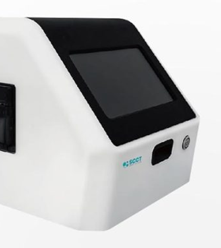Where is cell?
Listing matches in <instances>:
<instances>
[{
  "instance_id": "obj_1",
  "label": "cell",
  "mask_w": 221,
  "mask_h": 248,
  "mask_svg": "<svg viewBox=\"0 0 221 248\" xmlns=\"http://www.w3.org/2000/svg\"><path fill=\"white\" fill-rule=\"evenodd\" d=\"M16 151V86L0 83V151L15 154Z\"/></svg>"
},
{
  "instance_id": "obj_2",
  "label": "cell",
  "mask_w": 221,
  "mask_h": 248,
  "mask_svg": "<svg viewBox=\"0 0 221 248\" xmlns=\"http://www.w3.org/2000/svg\"><path fill=\"white\" fill-rule=\"evenodd\" d=\"M189 143H190L189 137V136H187V137H186L185 138V139H184V140L183 149H187L188 146H189Z\"/></svg>"
}]
</instances>
